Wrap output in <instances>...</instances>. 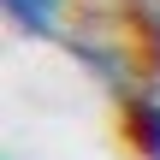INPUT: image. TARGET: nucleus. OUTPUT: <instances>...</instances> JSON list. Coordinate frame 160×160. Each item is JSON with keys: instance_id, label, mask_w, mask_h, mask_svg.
I'll return each instance as SVG.
<instances>
[{"instance_id": "nucleus-1", "label": "nucleus", "mask_w": 160, "mask_h": 160, "mask_svg": "<svg viewBox=\"0 0 160 160\" xmlns=\"http://www.w3.org/2000/svg\"><path fill=\"white\" fill-rule=\"evenodd\" d=\"M65 48H71V59L107 89V95H119V101H131L137 95V53L119 42V36H95V30H71L65 36Z\"/></svg>"}, {"instance_id": "nucleus-3", "label": "nucleus", "mask_w": 160, "mask_h": 160, "mask_svg": "<svg viewBox=\"0 0 160 160\" xmlns=\"http://www.w3.org/2000/svg\"><path fill=\"white\" fill-rule=\"evenodd\" d=\"M125 142L137 160H160V89H137L125 101Z\"/></svg>"}, {"instance_id": "nucleus-2", "label": "nucleus", "mask_w": 160, "mask_h": 160, "mask_svg": "<svg viewBox=\"0 0 160 160\" xmlns=\"http://www.w3.org/2000/svg\"><path fill=\"white\" fill-rule=\"evenodd\" d=\"M0 12H6L12 36H24V42H65L71 36L65 30V0H0Z\"/></svg>"}]
</instances>
